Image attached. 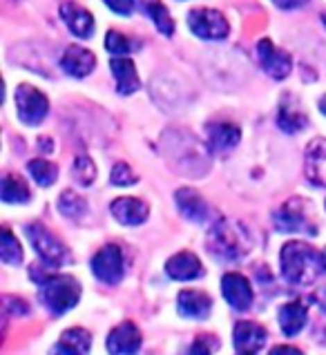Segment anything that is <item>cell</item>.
<instances>
[{"instance_id": "obj_29", "label": "cell", "mask_w": 326, "mask_h": 355, "mask_svg": "<svg viewBox=\"0 0 326 355\" xmlns=\"http://www.w3.org/2000/svg\"><path fill=\"white\" fill-rule=\"evenodd\" d=\"M58 210L63 212L65 217H74V219H78L80 215H85L87 204H85V199H83V197H78V195H76V192L65 190L63 195H60V199H58Z\"/></svg>"}, {"instance_id": "obj_6", "label": "cell", "mask_w": 326, "mask_h": 355, "mask_svg": "<svg viewBox=\"0 0 326 355\" xmlns=\"http://www.w3.org/2000/svg\"><path fill=\"white\" fill-rule=\"evenodd\" d=\"M16 112L25 125H38L49 112V101L40 89H36L32 85H18Z\"/></svg>"}, {"instance_id": "obj_38", "label": "cell", "mask_w": 326, "mask_h": 355, "mask_svg": "<svg viewBox=\"0 0 326 355\" xmlns=\"http://www.w3.org/2000/svg\"><path fill=\"white\" fill-rule=\"evenodd\" d=\"M322 257H324V270H326V250L322 252Z\"/></svg>"}, {"instance_id": "obj_37", "label": "cell", "mask_w": 326, "mask_h": 355, "mask_svg": "<svg viewBox=\"0 0 326 355\" xmlns=\"http://www.w3.org/2000/svg\"><path fill=\"white\" fill-rule=\"evenodd\" d=\"M320 110H322V114L326 116V96H322V101H320Z\"/></svg>"}, {"instance_id": "obj_22", "label": "cell", "mask_w": 326, "mask_h": 355, "mask_svg": "<svg viewBox=\"0 0 326 355\" xmlns=\"http://www.w3.org/2000/svg\"><path fill=\"white\" fill-rule=\"evenodd\" d=\"M177 206L183 212V217H188L192 221H203L208 215V206L206 201L201 199V195L192 188H181L177 190Z\"/></svg>"}, {"instance_id": "obj_17", "label": "cell", "mask_w": 326, "mask_h": 355, "mask_svg": "<svg viewBox=\"0 0 326 355\" xmlns=\"http://www.w3.org/2000/svg\"><path fill=\"white\" fill-rule=\"evenodd\" d=\"M177 304L181 315L190 320H206L212 309V300L201 291H181Z\"/></svg>"}, {"instance_id": "obj_36", "label": "cell", "mask_w": 326, "mask_h": 355, "mask_svg": "<svg viewBox=\"0 0 326 355\" xmlns=\"http://www.w3.org/2000/svg\"><path fill=\"white\" fill-rule=\"evenodd\" d=\"M273 3L277 7H282V9H295V7L307 3V0H273Z\"/></svg>"}, {"instance_id": "obj_8", "label": "cell", "mask_w": 326, "mask_h": 355, "mask_svg": "<svg viewBox=\"0 0 326 355\" xmlns=\"http://www.w3.org/2000/svg\"><path fill=\"white\" fill-rule=\"evenodd\" d=\"M257 58L264 67V72L273 78H286L291 74V67H293V60L286 52H282L273 45V40L268 38H261L257 43Z\"/></svg>"}, {"instance_id": "obj_40", "label": "cell", "mask_w": 326, "mask_h": 355, "mask_svg": "<svg viewBox=\"0 0 326 355\" xmlns=\"http://www.w3.org/2000/svg\"><path fill=\"white\" fill-rule=\"evenodd\" d=\"M239 355H241V353H239Z\"/></svg>"}, {"instance_id": "obj_28", "label": "cell", "mask_w": 326, "mask_h": 355, "mask_svg": "<svg viewBox=\"0 0 326 355\" xmlns=\"http://www.w3.org/2000/svg\"><path fill=\"white\" fill-rule=\"evenodd\" d=\"M0 257H3V261L9 263V266H18V263L23 261V248H20L18 239H16L7 228H3V243H0Z\"/></svg>"}, {"instance_id": "obj_10", "label": "cell", "mask_w": 326, "mask_h": 355, "mask_svg": "<svg viewBox=\"0 0 326 355\" xmlns=\"http://www.w3.org/2000/svg\"><path fill=\"white\" fill-rule=\"evenodd\" d=\"M232 340H235V349L241 355H255L268 340V333L257 322H237L235 331H232Z\"/></svg>"}, {"instance_id": "obj_15", "label": "cell", "mask_w": 326, "mask_h": 355, "mask_svg": "<svg viewBox=\"0 0 326 355\" xmlns=\"http://www.w3.org/2000/svg\"><path fill=\"white\" fill-rule=\"evenodd\" d=\"M60 18H63L69 32L78 38H89L94 32V16L76 3H65L60 7Z\"/></svg>"}, {"instance_id": "obj_31", "label": "cell", "mask_w": 326, "mask_h": 355, "mask_svg": "<svg viewBox=\"0 0 326 355\" xmlns=\"http://www.w3.org/2000/svg\"><path fill=\"white\" fill-rule=\"evenodd\" d=\"M219 349V340L217 336H210V333H203L199 336L190 347V355H212Z\"/></svg>"}, {"instance_id": "obj_23", "label": "cell", "mask_w": 326, "mask_h": 355, "mask_svg": "<svg viewBox=\"0 0 326 355\" xmlns=\"http://www.w3.org/2000/svg\"><path fill=\"white\" fill-rule=\"evenodd\" d=\"M135 5L141 9V12H146V16H150V20L155 23V27L163 36L175 34V23H172L170 12L161 0H135Z\"/></svg>"}, {"instance_id": "obj_39", "label": "cell", "mask_w": 326, "mask_h": 355, "mask_svg": "<svg viewBox=\"0 0 326 355\" xmlns=\"http://www.w3.org/2000/svg\"><path fill=\"white\" fill-rule=\"evenodd\" d=\"M322 23H324V25H326V14H324V16H322Z\"/></svg>"}, {"instance_id": "obj_33", "label": "cell", "mask_w": 326, "mask_h": 355, "mask_svg": "<svg viewBox=\"0 0 326 355\" xmlns=\"http://www.w3.org/2000/svg\"><path fill=\"white\" fill-rule=\"evenodd\" d=\"M112 184L114 186H135L137 184V175L132 172L128 164H117L112 170Z\"/></svg>"}, {"instance_id": "obj_25", "label": "cell", "mask_w": 326, "mask_h": 355, "mask_svg": "<svg viewBox=\"0 0 326 355\" xmlns=\"http://www.w3.org/2000/svg\"><path fill=\"white\" fill-rule=\"evenodd\" d=\"M277 121H280V128L284 132L293 135V132H300L304 125H307V114L298 107V103H293V98H286L280 107Z\"/></svg>"}, {"instance_id": "obj_32", "label": "cell", "mask_w": 326, "mask_h": 355, "mask_svg": "<svg viewBox=\"0 0 326 355\" xmlns=\"http://www.w3.org/2000/svg\"><path fill=\"white\" fill-rule=\"evenodd\" d=\"M105 47H108V52L110 54H114V56H126L130 52V40L123 36V34H119V32H108L105 36Z\"/></svg>"}, {"instance_id": "obj_3", "label": "cell", "mask_w": 326, "mask_h": 355, "mask_svg": "<svg viewBox=\"0 0 326 355\" xmlns=\"http://www.w3.org/2000/svg\"><path fill=\"white\" fill-rule=\"evenodd\" d=\"M40 297L54 315H63L80 300V284L69 275H54L40 286Z\"/></svg>"}, {"instance_id": "obj_2", "label": "cell", "mask_w": 326, "mask_h": 355, "mask_svg": "<svg viewBox=\"0 0 326 355\" xmlns=\"http://www.w3.org/2000/svg\"><path fill=\"white\" fill-rule=\"evenodd\" d=\"M208 248L212 250V255L232 261L241 259L250 250V239L237 224L228 219H219L208 235Z\"/></svg>"}, {"instance_id": "obj_35", "label": "cell", "mask_w": 326, "mask_h": 355, "mask_svg": "<svg viewBox=\"0 0 326 355\" xmlns=\"http://www.w3.org/2000/svg\"><path fill=\"white\" fill-rule=\"evenodd\" d=\"M268 355H304V353L295 347H275Z\"/></svg>"}, {"instance_id": "obj_30", "label": "cell", "mask_w": 326, "mask_h": 355, "mask_svg": "<svg viewBox=\"0 0 326 355\" xmlns=\"http://www.w3.org/2000/svg\"><path fill=\"white\" fill-rule=\"evenodd\" d=\"M74 177L80 186H92L94 184V179H96V168L94 164H92V159L87 157H78L74 161Z\"/></svg>"}, {"instance_id": "obj_9", "label": "cell", "mask_w": 326, "mask_h": 355, "mask_svg": "<svg viewBox=\"0 0 326 355\" xmlns=\"http://www.w3.org/2000/svg\"><path fill=\"white\" fill-rule=\"evenodd\" d=\"M105 349L110 355H135L141 349V331L132 322L119 324L110 331Z\"/></svg>"}, {"instance_id": "obj_20", "label": "cell", "mask_w": 326, "mask_h": 355, "mask_svg": "<svg viewBox=\"0 0 326 355\" xmlns=\"http://www.w3.org/2000/svg\"><path fill=\"white\" fill-rule=\"evenodd\" d=\"M110 67H112V74H114V78H117L119 94H135L141 85L135 63H132L128 56H114Z\"/></svg>"}, {"instance_id": "obj_19", "label": "cell", "mask_w": 326, "mask_h": 355, "mask_svg": "<svg viewBox=\"0 0 326 355\" xmlns=\"http://www.w3.org/2000/svg\"><path fill=\"white\" fill-rule=\"evenodd\" d=\"M92 336L85 329H67L58 338V344L52 349V355H89Z\"/></svg>"}, {"instance_id": "obj_12", "label": "cell", "mask_w": 326, "mask_h": 355, "mask_svg": "<svg viewBox=\"0 0 326 355\" xmlns=\"http://www.w3.org/2000/svg\"><path fill=\"white\" fill-rule=\"evenodd\" d=\"M110 212L112 217H114L119 224H126V226H139L144 224L148 219V204L146 201H141L137 197H119L112 201L110 206Z\"/></svg>"}, {"instance_id": "obj_26", "label": "cell", "mask_w": 326, "mask_h": 355, "mask_svg": "<svg viewBox=\"0 0 326 355\" xmlns=\"http://www.w3.org/2000/svg\"><path fill=\"white\" fill-rule=\"evenodd\" d=\"M29 199V188L20 177L7 175L3 179V201L5 204H25Z\"/></svg>"}, {"instance_id": "obj_1", "label": "cell", "mask_w": 326, "mask_h": 355, "mask_svg": "<svg viewBox=\"0 0 326 355\" xmlns=\"http://www.w3.org/2000/svg\"><path fill=\"white\" fill-rule=\"evenodd\" d=\"M324 268V257L320 250L304 241H289L282 248V272L291 284L307 286L320 277Z\"/></svg>"}, {"instance_id": "obj_7", "label": "cell", "mask_w": 326, "mask_h": 355, "mask_svg": "<svg viewBox=\"0 0 326 355\" xmlns=\"http://www.w3.org/2000/svg\"><path fill=\"white\" fill-rule=\"evenodd\" d=\"M92 270H94V275L105 284H119L123 279V272H126L123 252H121L117 243H108V246H103L96 252L94 259H92Z\"/></svg>"}, {"instance_id": "obj_18", "label": "cell", "mask_w": 326, "mask_h": 355, "mask_svg": "<svg viewBox=\"0 0 326 355\" xmlns=\"http://www.w3.org/2000/svg\"><path fill=\"white\" fill-rule=\"evenodd\" d=\"M275 226L284 232L307 230V228L313 232V228L309 226V217H307V212H304L302 201H295V199L289 201V204H284L277 210V215H275Z\"/></svg>"}, {"instance_id": "obj_24", "label": "cell", "mask_w": 326, "mask_h": 355, "mask_svg": "<svg viewBox=\"0 0 326 355\" xmlns=\"http://www.w3.org/2000/svg\"><path fill=\"white\" fill-rule=\"evenodd\" d=\"M241 139V132L237 125L232 123H215L208 128V141H210V148L223 152V150H230L239 144Z\"/></svg>"}, {"instance_id": "obj_21", "label": "cell", "mask_w": 326, "mask_h": 355, "mask_svg": "<svg viewBox=\"0 0 326 355\" xmlns=\"http://www.w3.org/2000/svg\"><path fill=\"white\" fill-rule=\"evenodd\" d=\"M309 318V311L304 306L302 302H291V304H284L282 311H280V324H282V331L284 336H298V333L304 329Z\"/></svg>"}, {"instance_id": "obj_16", "label": "cell", "mask_w": 326, "mask_h": 355, "mask_svg": "<svg viewBox=\"0 0 326 355\" xmlns=\"http://www.w3.org/2000/svg\"><path fill=\"white\" fill-rule=\"evenodd\" d=\"M166 272L170 279H177V282H190V279H197L201 277L203 272V266L197 255H192V252H179V255L170 257L166 261Z\"/></svg>"}, {"instance_id": "obj_4", "label": "cell", "mask_w": 326, "mask_h": 355, "mask_svg": "<svg viewBox=\"0 0 326 355\" xmlns=\"http://www.w3.org/2000/svg\"><path fill=\"white\" fill-rule=\"evenodd\" d=\"M27 237H29V241H32V246L36 248L40 261H43V266L54 270L60 266V263L67 261V248L43 224H29Z\"/></svg>"}, {"instance_id": "obj_27", "label": "cell", "mask_w": 326, "mask_h": 355, "mask_svg": "<svg viewBox=\"0 0 326 355\" xmlns=\"http://www.w3.org/2000/svg\"><path fill=\"white\" fill-rule=\"evenodd\" d=\"M27 168H29V175L36 179V184L43 186V188L52 186L56 181V177H58V168L54 164H49V161H45V159H32L27 164Z\"/></svg>"}, {"instance_id": "obj_5", "label": "cell", "mask_w": 326, "mask_h": 355, "mask_svg": "<svg viewBox=\"0 0 326 355\" xmlns=\"http://www.w3.org/2000/svg\"><path fill=\"white\" fill-rule=\"evenodd\" d=\"M188 27L192 34L203 40H223L230 32L228 20L217 9H208V7L192 9L188 14Z\"/></svg>"}, {"instance_id": "obj_11", "label": "cell", "mask_w": 326, "mask_h": 355, "mask_svg": "<svg viewBox=\"0 0 326 355\" xmlns=\"http://www.w3.org/2000/svg\"><path fill=\"white\" fill-rule=\"evenodd\" d=\"M221 293L235 311H248L250 309V304H252L250 282L243 275H239V272H228V275H223Z\"/></svg>"}, {"instance_id": "obj_14", "label": "cell", "mask_w": 326, "mask_h": 355, "mask_svg": "<svg viewBox=\"0 0 326 355\" xmlns=\"http://www.w3.org/2000/svg\"><path fill=\"white\" fill-rule=\"evenodd\" d=\"M60 67H63L69 76L83 78V76L92 74V69L96 67V56L85 47L72 45L65 49L63 58H60Z\"/></svg>"}, {"instance_id": "obj_34", "label": "cell", "mask_w": 326, "mask_h": 355, "mask_svg": "<svg viewBox=\"0 0 326 355\" xmlns=\"http://www.w3.org/2000/svg\"><path fill=\"white\" fill-rule=\"evenodd\" d=\"M105 5L117 12L121 16H130L132 14V7H135V0H105Z\"/></svg>"}, {"instance_id": "obj_13", "label": "cell", "mask_w": 326, "mask_h": 355, "mask_svg": "<svg viewBox=\"0 0 326 355\" xmlns=\"http://www.w3.org/2000/svg\"><path fill=\"white\" fill-rule=\"evenodd\" d=\"M304 170L313 186H326V139H315L307 148Z\"/></svg>"}]
</instances>
